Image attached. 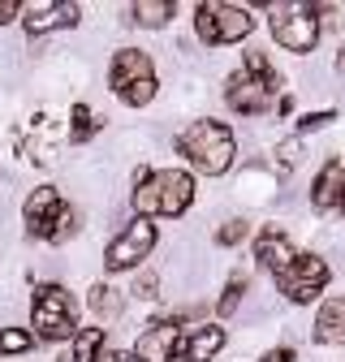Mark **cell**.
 <instances>
[{
  "label": "cell",
  "mask_w": 345,
  "mask_h": 362,
  "mask_svg": "<svg viewBox=\"0 0 345 362\" xmlns=\"http://www.w3.org/2000/svg\"><path fill=\"white\" fill-rule=\"evenodd\" d=\"M250 30H255V18L242 5H216V0H207V5L194 9V35L203 43H238Z\"/></svg>",
  "instance_id": "4"
},
{
  "label": "cell",
  "mask_w": 345,
  "mask_h": 362,
  "mask_svg": "<svg viewBox=\"0 0 345 362\" xmlns=\"http://www.w3.org/2000/svg\"><path fill=\"white\" fill-rule=\"evenodd\" d=\"M332 121V112H307L298 121V134H311V129H320V125H328Z\"/></svg>",
  "instance_id": "25"
},
{
  "label": "cell",
  "mask_w": 345,
  "mask_h": 362,
  "mask_svg": "<svg viewBox=\"0 0 345 362\" xmlns=\"http://www.w3.org/2000/svg\"><path fill=\"white\" fill-rule=\"evenodd\" d=\"M272 39L285 52H311L320 39V18L311 5H272Z\"/></svg>",
  "instance_id": "5"
},
{
  "label": "cell",
  "mask_w": 345,
  "mask_h": 362,
  "mask_svg": "<svg viewBox=\"0 0 345 362\" xmlns=\"http://www.w3.org/2000/svg\"><path fill=\"white\" fill-rule=\"evenodd\" d=\"M221 349H225V328H216V324L182 328V345H177V354H182L186 362H211Z\"/></svg>",
  "instance_id": "13"
},
{
  "label": "cell",
  "mask_w": 345,
  "mask_h": 362,
  "mask_svg": "<svg viewBox=\"0 0 345 362\" xmlns=\"http://www.w3.org/2000/svg\"><path fill=\"white\" fill-rule=\"evenodd\" d=\"M177 345H182V328L172 320H156V324L143 328V337L134 345V358L139 362H168L172 354H177Z\"/></svg>",
  "instance_id": "9"
},
{
  "label": "cell",
  "mask_w": 345,
  "mask_h": 362,
  "mask_svg": "<svg viewBox=\"0 0 345 362\" xmlns=\"http://www.w3.org/2000/svg\"><path fill=\"white\" fill-rule=\"evenodd\" d=\"M341 190H345V164H341V160H328V164L320 168V177H315L311 203H315L320 211H328V207H341Z\"/></svg>",
  "instance_id": "15"
},
{
  "label": "cell",
  "mask_w": 345,
  "mask_h": 362,
  "mask_svg": "<svg viewBox=\"0 0 345 362\" xmlns=\"http://www.w3.org/2000/svg\"><path fill=\"white\" fill-rule=\"evenodd\" d=\"M168 362H186V358H182V354H172V358H168Z\"/></svg>",
  "instance_id": "30"
},
{
  "label": "cell",
  "mask_w": 345,
  "mask_h": 362,
  "mask_svg": "<svg viewBox=\"0 0 345 362\" xmlns=\"http://www.w3.org/2000/svg\"><path fill=\"white\" fill-rule=\"evenodd\" d=\"M35 345V332L26 328H0V354H26Z\"/></svg>",
  "instance_id": "22"
},
{
  "label": "cell",
  "mask_w": 345,
  "mask_h": 362,
  "mask_svg": "<svg viewBox=\"0 0 345 362\" xmlns=\"http://www.w3.org/2000/svg\"><path fill=\"white\" fill-rule=\"evenodd\" d=\"M328 276H332L328 259H320V255H293V263L276 276V285H281V293H285L289 302L302 306V302H315V298L324 293Z\"/></svg>",
  "instance_id": "6"
},
{
  "label": "cell",
  "mask_w": 345,
  "mask_h": 362,
  "mask_svg": "<svg viewBox=\"0 0 345 362\" xmlns=\"http://www.w3.org/2000/svg\"><path fill=\"white\" fill-rule=\"evenodd\" d=\"M177 151L190 160V168H199L207 177H221L233 168L238 143H233V129L225 121H194L190 129H182Z\"/></svg>",
  "instance_id": "2"
},
{
  "label": "cell",
  "mask_w": 345,
  "mask_h": 362,
  "mask_svg": "<svg viewBox=\"0 0 345 362\" xmlns=\"http://www.w3.org/2000/svg\"><path fill=\"white\" fill-rule=\"evenodd\" d=\"M268 90H264V82L259 78H250L246 69H238V74H229L225 78V104L233 108V112H246V117H255V112H264L268 108Z\"/></svg>",
  "instance_id": "11"
},
{
  "label": "cell",
  "mask_w": 345,
  "mask_h": 362,
  "mask_svg": "<svg viewBox=\"0 0 345 362\" xmlns=\"http://www.w3.org/2000/svg\"><path fill=\"white\" fill-rule=\"evenodd\" d=\"M255 259L264 263L272 276H281V272L293 263V242L281 229H264V233H259V242H255Z\"/></svg>",
  "instance_id": "14"
},
{
  "label": "cell",
  "mask_w": 345,
  "mask_h": 362,
  "mask_svg": "<svg viewBox=\"0 0 345 362\" xmlns=\"http://www.w3.org/2000/svg\"><path fill=\"white\" fill-rule=\"evenodd\" d=\"M156 289H160V281L151 276V272H143V276L134 281V298H156Z\"/></svg>",
  "instance_id": "26"
},
{
  "label": "cell",
  "mask_w": 345,
  "mask_h": 362,
  "mask_svg": "<svg viewBox=\"0 0 345 362\" xmlns=\"http://www.w3.org/2000/svg\"><path fill=\"white\" fill-rule=\"evenodd\" d=\"M194 203V177L186 168H156V173H139L134 186V211L143 220L156 216H182Z\"/></svg>",
  "instance_id": "1"
},
{
  "label": "cell",
  "mask_w": 345,
  "mask_h": 362,
  "mask_svg": "<svg viewBox=\"0 0 345 362\" xmlns=\"http://www.w3.org/2000/svg\"><path fill=\"white\" fill-rule=\"evenodd\" d=\"M22 13V5H18V0H0V26H5V22H13Z\"/></svg>",
  "instance_id": "27"
},
{
  "label": "cell",
  "mask_w": 345,
  "mask_h": 362,
  "mask_svg": "<svg viewBox=\"0 0 345 362\" xmlns=\"http://www.w3.org/2000/svg\"><path fill=\"white\" fill-rule=\"evenodd\" d=\"M315 341L320 345H345V293L328 298L315 315Z\"/></svg>",
  "instance_id": "16"
},
{
  "label": "cell",
  "mask_w": 345,
  "mask_h": 362,
  "mask_svg": "<svg viewBox=\"0 0 345 362\" xmlns=\"http://www.w3.org/2000/svg\"><path fill=\"white\" fill-rule=\"evenodd\" d=\"M61 207H65V199H61L57 186H39V190L22 203L26 233H30V238H48V229H52V220L61 216Z\"/></svg>",
  "instance_id": "10"
},
{
  "label": "cell",
  "mask_w": 345,
  "mask_h": 362,
  "mask_svg": "<svg viewBox=\"0 0 345 362\" xmlns=\"http://www.w3.org/2000/svg\"><path fill=\"white\" fill-rule=\"evenodd\" d=\"M74 233H78V211H74V207L65 203V207H61V216L52 220V229H48V238H43V242L61 246V242H65V238H74Z\"/></svg>",
  "instance_id": "20"
},
{
  "label": "cell",
  "mask_w": 345,
  "mask_h": 362,
  "mask_svg": "<svg viewBox=\"0 0 345 362\" xmlns=\"http://www.w3.org/2000/svg\"><path fill=\"white\" fill-rule=\"evenodd\" d=\"M35 341H74L78 337V306L65 285H39L30 302Z\"/></svg>",
  "instance_id": "3"
},
{
  "label": "cell",
  "mask_w": 345,
  "mask_h": 362,
  "mask_svg": "<svg viewBox=\"0 0 345 362\" xmlns=\"http://www.w3.org/2000/svg\"><path fill=\"white\" fill-rule=\"evenodd\" d=\"M246 233H250L246 220H229V224H221V229H216V242H221V246H238Z\"/></svg>",
  "instance_id": "24"
},
{
  "label": "cell",
  "mask_w": 345,
  "mask_h": 362,
  "mask_svg": "<svg viewBox=\"0 0 345 362\" xmlns=\"http://www.w3.org/2000/svg\"><path fill=\"white\" fill-rule=\"evenodd\" d=\"M100 129V121L91 117V108L86 104H74V125H69V143H86L91 134Z\"/></svg>",
  "instance_id": "21"
},
{
  "label": "cell",
  "mask_w": 345,
  "mask_h": 362,
  "mask_svg": "<svg viewBox=\"0 0 345 362\" xmlns=\"http://www.w3.org/2000/svg\"><path fill=\"white\" fill-rule=\"evenodd\" d=\"M86 306H91L95 315H100V320H117V315H121V293L117 289H108V285H95L91 293H86Z\"/></svg>",
  "instance_id": "19"
},
{
  "label": "cell",
  "mask_w": 345,
  "mask_h": 362,
  "mask_svg": "<svg viewBox=\"0 0 345 362\" xmlns=\"http://www.w3.org/2000/svg\"><path fill=\"white\" fill-rule=\"evenodd\" d=\"M341 211H345V190H341Z\"/></svg>",
  "instance_id": "31"
},
{
  "label": "cell",
  "mask_w": 345,
  "mask_h": 362,
  "mask_svg": "<svg viewBox=\"0 0 345 362\" xmlns=\"http://www.w3.org/2000/svg\"><path fill=\"white\" fill-rule=\"evenodd\" d=\"M108 82L117 95H125V90H134L139 82H156V65L143 48H121L108 65Z\"/></svg>",
  "instance_id": "8"
},
{
  "label": "cell",
  "mask_w": 345,
  "mask_h": 362,
  "mask_svg": "<svg viewBox=\"0 0 345 362\" xmlns=\"http://www.w3.org/2000/svg\"><path fill=\"white\" fill-rule=\"evenodd\" d=\"M22 26L26 35H48V30H65V26H78L82 9L74 5V0H65V5H26L22 9Z\"/></svg>",
  "instance_id": "12"
},
{
  "label": "cell",
  "mask_w": 345,
  "mask_h": 362,
  "mask_svg": "<svg viewBox=\"0 0 345 362\" xmlns=\"http://www.w3.org/2000/svg\"><path fill=\"white\" fill-rule=\"evenodd\" d=\"M259 362H293V354L289 349H272V354H264Z\"/></svg>",
  "instance_id": "29"
},
{
  "label": "cell",
  "mask_w": 345,
  "mask_h": 362,
  "mask_svg": "<svg viewBox=\"0 0 345 362\" xmlns=\"http://www.w3.org/2000/svg\"><path fill=\"white\" fill-rule=\"evenodd\" d=\"M242 289H246V276H233V281L225 285L221 302H216V310H221V315H233V310H238V302H242Z\"/></svg>",
  "instance_id": "23"
},
{
  "label": "cell",
  "mask_w": 345,
  "mask_h": 362,
  "mask_svg": "<svg viewBox=\"0 0 345 362\" xmlns=\"http://www.w3.org/2000/svg\"><path fill=\"white\" fill-rule=\"evenodd\" d=\"M172 13H177L172 0H134V5H129V18H134L139 26H164Z\"/></svg>",
  "instance_id": "18"
},
{
  "label": "cell",
  "mask_w": 345,
  "mask_h": 362,
  "mask_svg": "<svg viewBox=\"0 0 345 362\" xmlns=\"http://www.w3.org/2000/svg\"><path fill=\"white\" fill-rule=\"evenodd\" d=\"M69 362H100L104 358V328H78V337L69 341Z\"/></svg>",
  "instance_id": "17"
},
{
  "label": "cell",
  "mask_w": 345,
  "mask_h": 362,
  "mask_svg": "<svg viewBox=\"0 0 345 362\" xmlns=\"http://www.w3.org/2000/svg\"><path fill=\"white\" fill-rule=\"evenodd\" d=\"M151 250H156V224L143 220V216H134V220H129L125 229L112 238V246H108V255H104V267H108V272H129V267H139Z\"/></svg>",
  "instance_id": "7"
},
{
  "label": "cell",
  "mask_w": 345,
  "mask_h": 362,
  "mask_svg": "<svg viewBox=\"0 0 345 362\" xmlns=\"http://www.w3.org/2000/svg\"><path fill=\"white\" fill-rule=\"evenodd\" d=\"M100 362H139V358H134V349H129V354H125V349H104Z\"/></svg>",
  "instance_id": "28"
}]
</instances>
